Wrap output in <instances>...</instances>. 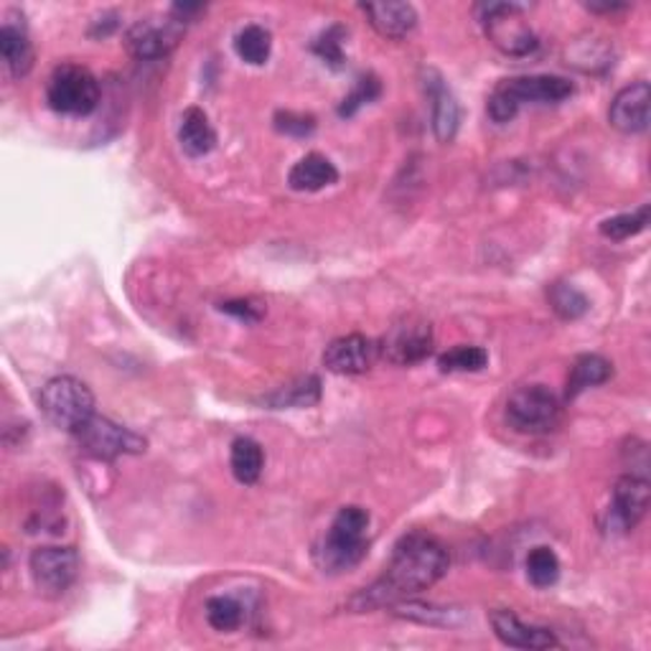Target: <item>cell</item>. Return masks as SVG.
I'll list each match as a JSON object with an SVG mask.
<instances>
[{
  "label": "cell",
  "mask_w": 651,
  "mask_h": 651,
  "mask_svg": "<svg viewBox=\"0 0 651 651\" xmlns=\"http://www.w3.org/2000/svg\"><path fill=\"white\" fill-rule=\"evenodd\" d=\"M425 92L433 102V133L440 143H451L461 125V108L436 69L425 71Z\"/></svg>",
  "instance_id": "15"
},
{
  "label": "cell",
  "mask_w": 651,
  "mask_h": 651,
  "mask_svg": "<svg viewBox=\"0 0 651 651\" xmlns=\"http://www.w3.org/2000/svg\"><path fill=\"white\" fill-rule=\"evenodd\" d=\"M46 100L59 115L87 117L100 104L98 77L79 64H61L54 69L49 87H46Z\"/></svg>",
  "instance_id": "4"
},
{
  "label": "cell",
  "mask_w": 651,
  "mask_h": 651,
  "mask_svg": "<svg viewBox=\"0 0 651 651\" xmlns=\"http://www.w3.org/2000/svg\"><path fill=\"white\" fill-rule=\"evenodd\" d=\"M651 502V489L644 476L629 473L616 481L614 502L608 509V527H614L616 532H629L644 519Z\"/></svg>",
  "instance_id": "11"
},
{
  "label": "cell",
  "mask_w": 651,
  "mask_h": 651,
  "mask_svg": "<svg viewBox=\"0 0 651 651\" xmlns=\"http://www.w3.org/2000/svg\"><path fill=\"white\" fill-rule=\"evenodd\" d=\"M481 23L496 49L509 56H527L537 49V36L519 5L514 3H486L479 8Z\"/></svg>",
  "instance_id": "6"
},
{
  "label": "cell",
  "mask_w": 651,
  "mask_h": 651,
  "mask_svg": "<svg viewBox=\"0 0 651 651\" xmlns=\"http://www.w3.org/2000/svg\"><path fill=\"white\" fill-rule=\"evenodd\" d=\"M647 224H649V204H644L631 214H618V216H610L606 222H601V235L608 239H616V243H624V239L637 237L639 232H644Z\"/></svg>",
  "instance_id": "29"
},
{
  "label": "cell",
  "mask_w": 651,
  "mask_h": 651,
  "mask_svg": "<svg viewBox=\"0 0 651 651\" xmlns=\"http://www.w3.org/2000/svg\"><path fill=\"white\" fill-rule=\"evenodd\" d=\"M31 577L46 598H61L79 573V554L75 548H38L29 560Z\"/></svg>",
  "instance_id": "8"
},
{
  "label": "cell",
  "mask_w": 651,
  "mask_h": 651,
  "mask_svg": "<svg viewBox=\"0 0 651 651\" xmlns=\"http://www.w3.org/2000/svg\"><path fill=\"white\" fill-rule=\"evenodd\" d=\"M183 36V23L179 19H143L133 23L125 34V46L135 59H160L171 54Z\"/></svg>",
  "instance_id": "10"
},
{
  "label": "cell",
  "mask_w": 651,
  "mask_h": 651,
  "mask_svg": "<svg viewBox=\"0 0 651 651\" xmlns=\"http://www.w3.org/2000/svg\"><path fill=\"white\" fill-rule=\"evenodd\" d=\"M38 405L56 428L75 433L94 415V397L85 382L75 377H54L42 388Z\"/></svg>",
  "instance_id": "3"
},
{
  "label": "cell",
  "mask_w": 651,
  "mask_h": 651,
  "mask_svg": "<svg viewBox=\"0 0 651 651\" xmlns=\"http://www.w3.org/2000/svg\"><path fill=\"white\" fill-rule=\"evenodd\" d=\"M313 52H316L321 59H324L328 67L339 69L344 67V29L341 26H332L321 34L316 42H313Z\"/></svg>",
  "instance_id": "31"
},
{
  "label": "cell",
  "mask_w": 651,
  "mask_h": 651,
  "mask_svg": "<svg viewBox=\"0 0 651 651\" xmlns=\"http://www.w3.org/2000/svg\"><path fill=\"white\" fill-rule=\"evenodd\" d=\"M506 100H509L514 108H521V104H558L568 100L570 94L575 92L573 82H568L565 77L554 75H535V77H517L506 79L500 87H496Z\"/></svg>",
  "instance_id": "12"
},
{
  "label": "cell",
  "mask_w": 651,
  "mask_h": 651,
  "mask_svg": "<svg viewBox=\"0 0 651 651\" xmlns=\"http://www.w3.org/2000/svg\"><path fill=\"white\" fill-rule=\"evenodd\" d=\"M527 577L537 588H550L560 577V560L550 548H535L527 554Z\"/></svg>",
  "instance_id": "28"
},
{
  "label": "cell",
  "mask_w": 651,
  "mask_h": 651,
  "mask_svg": "<svg viewBox=\"0 0 651 651\" xmlns=\"http://www.w3.org/2000/svg\"><path fill=\"white\" fill-rule=\"evenodd\" d=\"M229 465H232V473H235V479L239 484L250 486L255 484L257 479H260L262 473V465H265V453L257 440L252 438H237L235 444H232V453H229Z\"/></svg>",
  "instance_id": "22"
},
{
  "label": "cell",
  "mask_w": 651,
  "mask_h": 651,
  "mask_svg": "<svg viewBox=\"0 0 651 651\" xmlns=\"http://www.w3.org/2000/svg\"><path fill=\"white\" fill-rule=\"evenodd\" d=\"M548 299H550L552 311L558 313L560 318H565V321L581 318L591 308L588 299H585V295L581 291H577V288L570 285V283H554L550 288Z\"/></svg>",
  "instance_id": "27"
},
{
  "label": "cell",
  "mask_w": 651,
  "mask_h": 651,
  "mask_svg": "<svg viewBox=\"0 0 651 651\" xmlns=\"http://www.w3.org/2000/svg\"><path fill=\"white\" fill-rule=\"evenodd\" d=\"M206 621L216 631H235L245 621L243 603L232 596H214L206 601Z\"/></svg>",
  "instance_id": "25"
},
{
  "label": "cell",
  "mask_w": 651,
  "mask_h": 651,
  "mask_svg": "<svg viewBox=\"0 0 651 651\" xmlns=\"http://www.w3.org/2000/svg\"><path fill=\"white\" fill-rule=\"evenodd\" d=\"M433 351V328L428 321L407 316L405 321H400L388 332L382 344H380V353L392 364L400 367H409L423 361L428 353Z\"/></svg>",
  "instance_id": "9"
},
{
  "label": "cell",
  "mask_w": 651,
  "mask_h": 651,
  "mask_svg": "<svg viewBox=\"0 0 651 651\" xmlns=\"http://www.w3.org/2000/svg\"><path fill=\"white\" fill-rule=\"evenodd\" d=\"M610 374H614V367H610L608 359L598 357V353H583V357L575 359L573 369H570L565 397L575 400L583 390L598 388V384L608 382Z\"/></svg>",
  "instance_id": "21"
},
{
  "label": "cell",
  "mask_w": 651,
  "mask_h": 651,
  "mask_svg": "<svg viewBox=\"0 0 651 651\" xmlns=\"http://www.w3.org/2000/svg\"><path fill=\"white\" fill-rule=\"evenodd\" d=\"M629 5L624 3H603V5H596V3H588V11L593 13H618V11H626Z\"/></svg>",
  "instance_id": "34"
},
{
  "label": "cell",
  "mask_w": 651,
  "mask_h": 651,
  "mask_svg": "<svg viewBox=\"0 0 651 651\" xmlns=\"http://www.w3.org/2000/svg\"><path fill=\"white\" fill-rule=\"evenodd\" d=\"M235 52L243 61L260 67V64L270 59L272 52L270 31H265L262 26H245L235 38Z\"/></svg>",
  "instance_id": "24"
},
{
  "label": "cell",
  "mask_w": 651,
  "mask_h": 651,
  "mask_svg": "<svg viewBox=\"0 0 651 651\" xmlns=\"http://www.w3.org/2000/svg\"><path fill=\"white\" fill-rule=\"evenodd\" d=\"M562 420L558 395L545 384H527L506 400V423L517 433L542 436L552 433Z\"/></svg>",
  "instance_id": "5"
},
{
  "label": "cell",
  "mask_w": 651,
  "mask_h": 651,
  "mask_svg": "<svg viewBox=\"0 0 651 651\" xmlns=\"http://www.w3.org/2000/svg\"><path fill=\"white\" fill-rule=\"evenodd\" d=\"M336 181H339V171H336L332 160L321 156V153H308V156L301 158L299 164L291 168V173H288V183H291V189L305 191V194L334 187Z\"/></svg>",
  "instance_id": "18"
},
{
  "label": "cell",
  "mask_w": 651,
  "mask_h": 651,
  "mask_svg": "<svg viewBox=\"0 0 651 651\" xmlns=\"http://www.w3.org/2000/svg\"><path fill=\"white\" fill-rule=\"evenodd\" d=\"M494 633L500 637L502 644L514 649H554L560 647L558 637L550 629H540V626L521 624L512 610H494L492 614Z\"/></svg>",
  "instance_id": "16"
},
{
  "label": "cell",
  "mask_w": 651,
  "mask_h": 651,
  "mask_svg": "<svg viewBox=\"0 0 651 651\" xmlns=\"http://www.w3.org/2000/svg\"><path fill=\"white\" fill-rule=\"evenodd\" d=\"M179 141L181 148L189 153V156H206L209 150L216 146V133L212 123H209L206 112L199 108H189L181 115V127H179Z\"/></svg>",
  "instance_id": "20"
},
{
  "label": "cell",
  "mask_w": 651,
  "mask_h": 651,
  "mask_svg": "<svg viewBox=\"0 0 651 651\" xmlns=\"http://www.w3.org/2000/svg\"><path fill=\"white\" fill-rule=\"evenodd\" d=\"M276 131L283 135H293V138H305L316 131V120L311 115H303V112H291L280 110L276 115Z\"/></svg>",
  "instance_id": "32"
},
{
  "label": "cell",
  "mask_w": 651,
  "mask_h": 651,
  "mask_svg": "<svg viewBox=\"0 0 651 651\" xmlns=\"http://www.w3.org/2000/svg\"><path fill=\"white\" fill-rule=\"evenodd\" d=\"M0 54H3L8 69H11V75L15 79L29 75L31 67H34V46L29 42L26 26H23V23L19 26V23L5 21L3 26H0Z\"/></svg>",
  "instance_id": "19"
},
{
  "label": "cell",
  "mask_w": 651,
  "mask_h": 651,
  "mask_svg": "<svg viewBox=\"0 0 651 651\" xmlns=\"http://www.w3.org/2000/svg\"><path fill=\"white\" fill-rule=\"evenodd\" d=\"M380 357V347L361 334H349L332 341L324 351V367L334 374H364Z\"/></svg>",
  "instance_id": "13"
},
{
  "label": "cell",
  "mask_w": 651,
  "mask_h": 651,
  "mask_svg": "<svg viewBox=\"0 0 651 651\" xmlns=\"http://www.w3.org/2000/svg\"><path fill=\"white\" fill-rule=\"evenodd\" d=\"M361 11L384 38H405L417 26V13L409 3H364Z\"/></svg>",
  "instance_id": "17"
},
{
  "label": "cell",
  "mask_w": 651,
  "mask_h": 651,
  "mask_svg": "<svg viewBox=\"0 0 651 651\" xmlns=\"http://www.w3.org/2000/svg\"><path fill=\"white\" fill-rule=\"evenodd\" d=\"M489 364V351L481 347H453L438 357L440 372H481Z\"/></svg>",
  "instance_id": "26"
},
{
  "label": "cell",
  "mask_w": 651,
  "mask_h": 651,
  "mask_svg": "<svg viewBox=\"0 0 651 651\" xmlns=\"http://www.w3.org/2000/svg\"><path fill=\"white\" fill-rule=\"evenodd\" d=\"M380 92H382V85H380V79H377L374 75L359 77L357 87H353V90L347 94V98H344L341 108H339V115L341 117L357 115V110L364 108V104H369V102H374L377 98H380Z\"/></svg>",
  "instance_id": "30"
},
{
  "label": "cell",
  "mask_w": 651,
  "mask_h": 651,
  "mask_svg": "<svg viewBox=\"0 0 651 651\" xmlns=\"http://www.w3.org/2000/svg\"><path fill=\"white\" fill-rule=\"evenodd\" d=\"M369 512L361 506H344L316 548V565L324 573H347L367 554Z\"/></svg>",
  "instance_id": "2"
},
{
  "label": "cell",
  "mask_w": 651,
  "mask_h": 651,
  "mask_svg": "<svg viewBox=\"0 0 651 651\" xmlns=\"http://www.w3.org/2000/svg\"><path fill=\"white\" fill-rule=\"evenodd\" d=\"M77 444L82 446L87 456L98 458V461H115L120 456H135L146 451V438L138 433L123 428V425L112 423L110 417L92 415L82 428L75 430Z\"/></svg>",
  "instance_id": "7"
},
{
  "label": "cell",
  "mask_w": 651,
  "mask_h": 651,
  "mask_svg": "<svg viewBox=\"0 0 651 651\" xmlns=\"http://www.w3.org/2000/svg\"><path fill=\"white\" fill-rule=\"evenodd\" d=\"M220 308L224 313H229V316L245 321V324H255V321H260L262 316V308L260 305H255L252 301H227L222 303Z\"/></svg>",
  "instance_id": "33"
},
{
  "label": "cell",
  "mask_w": 651,
  "mask_h": 651,
  "mask_svg": "<svg viewBox=\"0 0 651 651\" xmlns=\"http://www.w3.org/2000/svg\"><path fill=\"white\" fill-rule=\"evenodd\" d=\"M448 573V552L436 537L425 532H409L402 537L392 552V560L380 581L359 591L349 601L353 610H372L382 606H397L409 596L428 591Z\"/></svg>",
  "instance_id": "1"
},
{
  "label": "cell",
  "mask_w": 651,
  "mask_h": 651,
  "mask_svg": "<svg viewBox=\"0 0 651 651\" xmlns=\"http://www.w3.org/2000/svg\"><path fill=\"white\" fill-rule=\"evenodd\" d=\"M321 400V380L318 377H303V380L288 384V388H280L278 392L265 397L270 407H311Z\"/></svg>",
  "instance_id": "23"
},
{
  "label": "cell",
  "mask_w": 651,
  "mask_h": 651,
  "mask_svg": "<svg viewBox=\"0 0 651 651\" xmlns=\"http://www.w3.org/2000/svg\"><path fill=\"white\" fill-rule=\"evenodd\" d=\"M649 104H651V87L647 82H637L624 87L610 102L608 123L626 135L644 133L649 127Z\"/></svg>",
  "instance_id": "14"
}]
</instances>
